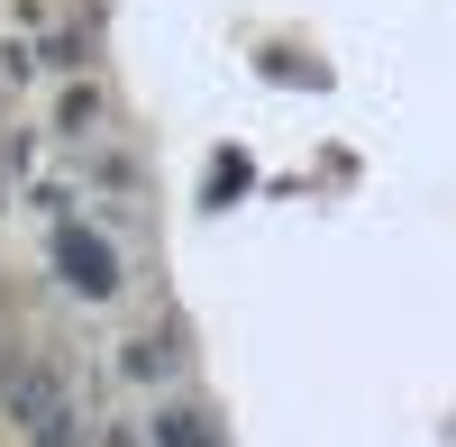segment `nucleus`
Listing matches in <instances>:
<instances>
[{
    "instance_id": "nucleus-1",
    "label": "nucleus",
    "mask_w": 456,
    "mask_h": 447,
    "mask_svg": "<svg viewBox=\"0 0 456 447\" xmlns=\"http://www.w3.org/2000/svg\"><path fill=\"white\" fill-rule=\"evenodd\" d=\"M55 256H64L73 292H110V283H119V265H110V247H101V238H83V229H64V238H55Z\"/></svg>"
},
{
    "instance_id": "nucleus-2",
    "label": "nucleus",
    "mask_w": 456,
    "mask_h": 447,
    "mask_svg": "<svg viewBox=\"0 0 456 447\" xmlns=\"http://www.w3.org/2000/svg\"><path fill=\"white\" fill-rule=\"evenodd\" d=\"M156 447H219V438H210L201 411H165V420H156Z\"/></svg>"
},
{
    "instance_id": "nucleus-3",
    "label": "nucleus",
    "mask_w": 456,
    "mask_h": 447,
    "mask_svg": "<svg viewBox=\"0 0 456 447\" xmlns=\"http://www.w3.org/2000/svg\"><path fill=\"white\" fill-rule=\"evenodd\" d=\"M119 365H128V375H137V384H156V375H165V365H174V356H165V338H137V347H128Z\"/></svg>"
},
{
    "instance_id": "nucleus-4",
    "label": "nucleus",
    "mask_w": 456,
    "mask_h": 447,
    "mask_svg": "<svg viewBox=\"0 0 456 447\" xmlns=\"http://www.w3.org/2000/svg\"><path fill=\"white\" fill-rule=\"evenodd\" d=\"M92 119H101V101H92V92H64V128H73V137H83Z\"/></svg>"
}]
</instances>
